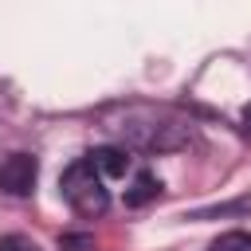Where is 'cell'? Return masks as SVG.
Instances as JSON below:
<instances>
[{"mask_svg":"<svg viewBox=\"0 0 251 251\" xmlns=\"http://www.w3.org/2000/svg\"><path fill=\"white\" fill-rule=\"evenodd\" d=\"M243 129H247V133H251V102H247V106H243Z\"/></svg>","mask_w":251,"mask_h":251,"instance_id":"cell-7","label":"cell"},{"mask_svg":"<svg viewBox=\"0 0 251 251\" xmlns=\"http://www.w3.org/2000/svg\"><path fill=\"white\" fill-rule=\"evenodd\" d=\"M157 196H161V180H157L153 173H137L133 184L126 188V204H129V208H141V204H149V200H157Z\"/></svg>","mask_w":251,"mask_h":251,"instance_id":"cell-4","label":"cell"},{"mask_svg":"<svg viewBox=\"0 0 251 251\" xmlns=\"http://www.w3.org/2000/svg\"><path fill=\"white\" fill-rule=\"evenodd\" d=\"M59 188H63V200H67L78 216H86V220H94V216H102V212L110 208L106 180L98 176V169H94L86 157H82V161H75V165L63 173Z\"/></svg>","mask_w":251,"mask_h":251,"instance_id":"cell-1","label":"cell"},{"mask_svg":"<svg viewBox=\"0 0 251 251\" xmlns=\"http://www.w3.org/2000/svg\"><path fill=\"white\" fill-rule=\"evenodd\" d=\"M35 176H39V161L31 153H8L0 161V192L8 196H27L35 188Z\"/></svg>","mask_w":251,"mask_h":251,"instance_id":"cell-2","label":"cell"},{"mask_svg":"<svg viewBox=\"0 0 251 251\" xmlns=\"http://www.w3.org/2000/svg\"><path fill=\"white\" fill-rule=\"evenodd\" d=\"M86 161L98 169L102 180H118V176L129 173V153H126L122 145H98L94 153H86Z\"/></svg>","mask_w":251,"mask_h":251,"instance_id":"cell-3","label":"cell"},{"mask_svg":"<svg viewBox=\"0 0 251 251\" xmlns=\"http://www.w3.org/2000/svg\"><path fill=\"white\" fill-rule=\"evenodd\" d=\"M0 251H39V247L27 235H8V239H0Z\"/></svg>","mask_w":251,"mask_h":251,"instance_id":"cell-6","label":"cell"},{"mask_svg":"<svg viewBox=\"0 0 251 251\" xmlns=\"http://www.w3.org/2000/svg\"><path fill=\"white\" fill-rule=\"evenodd\" d=\"M208 251H251V231H224Z\"/></svg>","mask_w":251,"mask_h":251,"instance_id":"cell-5","label":"cell"}]
</instances>
